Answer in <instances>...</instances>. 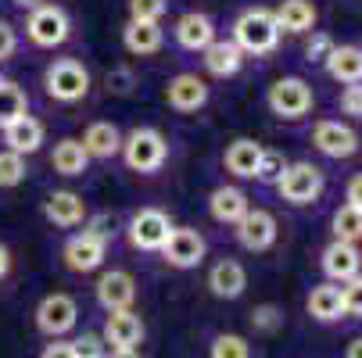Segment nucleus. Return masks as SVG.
<instances>
[{
    "mask_svg": "<svg viewBox=\"0 0 362 358\" xmlns=\"http://www.w3.org/2000/svg\"><path fill=\"white\" fill-rule=\"evenodd\" d=\"M276 40H280V29H276L273 11H266V8L244 11L233 25V43L240 47V54L244 50L247 54H269V50L276 47Z\"/></svg>",
    "mask_w": 362,
    "mask_h": 358,
    "instance_id": "f257e3e1",
    "label": "nucleus"
},
{
    "mask_svg": "<svg viewBox=\"0 0 362 358\" xmlns=\"http://www.w3.org/2000/svg\"><path fill=\"white\" fill-rule=\"evenodd\" d=\"M122 155H126V165L136 169V172H154L162 169L165 155H169V143L158 129H133L126 140H122Z\"/></svg>",
    "mask_w": 362,
    "mask_h": 358,
    "instance_id": "f03ea898",
    "label": "nucleus"
},
{
    "mask_svg": "<svg viewBox=\"0 0 362 358\" xmlns=\"http://www.w3.org/2000/svg\"><path fill=\"white\" fill-rule=\"evenodd\" d=\"M90 90V72L72 61V58H62L47 68V93L54 97V100H65V105H72V100L86 97Z\"/></svg>",
    "mask_w": 362,
    "mask_h": 358,
    "instance_id": "7ed1b4c3",
    "label": "nucleus"
},
{
    "mask_svg": "<svg viewBox=\"0 0 362 358\" xmlns=\"http://www.w3.org/2000/svg\"><path fill=\"white\" fill-rule=\"evenodd\" d=\"M276 186H280V197L291 201V204H313L323 193V172L316 165H308V162H298V165L284 169Z\"/></svg>",
    "mask_w": 362,
    "mask_h": 358,
    "instance_id": "20e7f679",
    "label": "nucleus"
},
{
    "mask_svg": "<svg viewBox=\"0 0 362 358\" xmlns=\"http://www.w3.org/2000/svg\"><path fill=\"white\" fill-rule=\"evenodd\" d=\"M269 108L280 119H301L308 108H313V86L298 76H284L269 86Z\"/></svg>",
    "mask_w": 362,
    "mask_h": 358,
    "instance_id": "39448f33",
    "label": "nucleus"
},
{
    "mask_svg": "<svg viewBox=\"0 0 362 358\" xmlns=\"http://www.w3.org/2000/svg\"><path fill=\"white\" fill-rule=\"evenodd\" d=\"M76 316H79V309L69 294H47L36 309V330L47 337H62L76 326Z\"/></svg>",
    "mask_w": 362,
    "mask_h": 358,
    "instance_id": "423d86ee",
    "label": "nucleus"
},
{
    "mask_svg": "<svg viewBox=\"0 0 362 358\" xmlns=\"http://www.w3.org/2000/svg\"><path fill=\"white\" fill-rule=\"evenodd\" d=\"M173 226H169V215L158 212V208H140L129 222V240L133 247L140 251H162V244L169 240Z\"/></svg>",
    "mask_w": 362,
    "mask_h": 358,
    "instance_id": "0eeeda50",
    "label": "nucleus"
},
{
    "mask_svg": "<svg viewBox=\"0 0 362 358\" xmlns=\"http://www.w3.org/2000/svg\"><path fill=\"white\" fill-rule=\"evenodd\" d=\"M29 40L33 43H40V47H58V43H65V36H69V15L62 11V8H54V4H40L33 15H29Z\"/></svg>",
    "mask_w": 362,
    "mask_h": 358,
    "instance_id": "6e6552de",
    "label": "nucleus"
},
{
    "mask_svg": "<svg viewBox=\"0 0 362 358\" xmlns=\"http://www.w3.org/2000/svg\"><path fill=\"white\" fill-rule=\"evenodd\" d=\"M162 254L173 269H194L204 258V237L197 229H173L162 244Z\"/></svg>",
    "mask_w": 362,
    "mask_h": 358,
    "instance_id": "1a4fd4ad",
    "label": "nucleus"
},
{
    "mask_svg": "<svg viewBox=\"0 0 362 358\" xmlns=\"http://www.w3.org/2000/svg\"><path fill=\"white\" fill-rule=\"evenodd\" d=\"M237 240L247 251H266L276 240V219L266 208H247V215L237 222Z\"/></svg>",
    "mask_w": 362,
    "mask_h": 358,
    "instance_id": "9d476101",
    "label": "nucleus"
},
{
    "mask_svg": "<svg viewBox=\"0 0 362 358\" xmlns=\"http://www.w3.org/2000/svg\"><path fill=\"white\" fill-rule=\"evenodd\" d=\"M313 143L323 150L327 158H351L358 150V136L344 122H320L316 133H313Z\"/></svg>",
    "mask_w": 362,
    "mask_h": 358,
    "instance_id": "9b49d317",
    "label": "nucleus"
},
{
    "mask_svg": "<svg viewBox=\"0 0 362 358\" xmlns=\"http://www.w3.org/2000/svg\"><path fill=\"white\" fill-rule=\"evenodd\" d=\"M133 297H136V283H133L129 273L112 269V273L100 276V283H97V301L105 304L108 312H126L129 304H133Z\"/></svg>",
    "mask_w": 362,
    "mask_h": 358,
    "instance_id": "f8f14e48",
    "label": "nucleus"
},
{
    "mask_svg": "<svg viewBox=\"0 0 362 358\" xmlns=\"http://www.w3.org/2000/svg\"><path fill=\"white\" fill-rule=\"evenodd\" d=\"M358 269H362V254H358V247H355V244L334 240V244L323 251V273H327L330 280L348 283V280H355V276H358Z\"/></svg>",
    "mask_w": 362,
    "mask_h": 358,
    "instance_id": "ddd939ff",
    "label": "nucleus"
},
{
    "mask_svg": "<svg viewBox=\"0 0 362 358\" xmlns=\"http://www.w3.org/2000/svg\"><path fill=\"white\" fill-rule=\"evenodd\" d=\"M43 215L54 222V226L69 229V226H79V222L86 219V204H83V197L72 193V190H54V193L47 197V204H43Z\"/></svg>",
    "mask_w": 362,
    "mask_h": 358,
    "instance_id": "4468645a",
    "label": "nucleus"
},
{
    "mask_svg": "<svg viewBox=\"0 0 362 358\" xmlns=\"http://www.w3.org/2000/svg\"><path fill=\"white\" fill-rule=\"evenodd\" d=\"M165 100H169V108H176V112H197L204 100H209V86H204L197 76H176V79H169V86H165Z\"/></svg>",
    "mask_w": 362,
    "mask_h": 358,
    "instance_id": "2eb2a0df",
    "label": "nucleus"
},
{
    "mask_svg": "<svg viewBox=\"0 0 362 358\" xmlns=\"http://www.w3.org/2000/svg\"><path fill=\"white\" fill-rule=\"evenodd\" d=\"M65 262L76 269V273H90L105 262V240L93 237V233H79L65 244Z\"/></svg>",
    "mask_w": 362,
    "mask_h": 358,
    "instance_id": "dca6fc26",
    "label": "nucleus"
},
{
    "mask_svg": "<svg viewBox=\"0 0 362 358\" xmlns=\"http://www.w3.org/2000/svg\"><path fill=\"white\" fill-rule=\"evenodd\" d=\"M100 337H105V344H112V351L136 347L140 337H144V323H140V316H133L129 309H126V312H112Z\"/></svg>",
    "mask_w": 362,
    "mask_h": 358,
    "instance_id": "f3484780",
    "label": "nucleus"
},
{
    "mask_svg": "<svg viewBox=\"0 0 362 358\" xmlns=\"http://www.w3.org/2000/svg\"><path fill=\"white\" fill-rule=\"evenodd\" d=\"M201 54H204V68H209L212 76H219V79L237 76L240 65H244V54H240V47L233 40H216V43L204 47Z\"/></svg>",
    "mask_w": 362,
    "mask_h": 358,
    "instance_id": "a211bd4d",
    "label": "nucleus"
},
{
    "mask_svg": "<svg viewBox=\"0 0 362 358\" xmlns=\"http://www.w3.org/2000/svg\"><path fill=\"white\" fill-rule=\"evenodd\" d=\"M176 40H180V47H187V50H204L209 43H216V25H212L209 15L190 11V15H183V18L176 22Z\"/></svg>",
    "mask_w": 362,
    "mask_h": 358,
    "instance_id": "6ab92c4d",
    "label": "nucleus"
},
{
    "mask_svg": "<svg viewBox=\"0 0 362 358\" xmlns=\"http://www.w3.org/2000/svg\"><path fill=\"white\" fill-rule=\"evenodd\" d=\"M327 72H330L337 83L358 86V83H362V47H330Z\"/></svg>",
    "mask_w": 362,
    "mask_h": 358,
    "instance_id": "aec40b11",
    "label": "nucleus"
},
{
    "mask_svg": "<svg viewBox=\"0 0 362 358\" xmlns=\"http://www.w3.org/2000/svg\"><path fill=\"white\" fill-rule=\"evenodd\" d=\"M209 212H212V219L216 222H240L244 215H247V197H244V190H237V186H219L216 193H212V201H209Z\"/></svg>",
    "mask_w": 362,
    "mask_h": 358,
    "instance_id": "412c9836",
    "label": "nucleus"
},
{
    "mask_svg": "<svg viewBox=\"0 0 362 358\" xmlns=\"http://www.w3.org/2000/svg\"><path fill=\"white\" fill-rule=\"evenodd\" d=\"M83 150H86V158H112L122 150V136L112 122H93L83 136Z\"/></svg>",
    "mask_w": 362,
    "mask_h": 358,
    "instance_id": "4be33fe9",
    "label": "nucleus"
},
{
    "mask_svg": "<svg viewBox=\"0 0 362 358\" xmlns=\"http://www.w3.org/2000/svg\"><path fill=\"white\" fill-rule=\"evenodd\" d=\"M273 18H276V29L308 32L316 25V8H313V0H284V4L273 11Z\"/></svg>",
    "mask_w": 362,
    "mask_h": 358,
    "instance_id": "5701e85b",
    "label": "nucleus"
},
{
    "mask_svg": "<svg viewBox=\"0 0 362 358\" xmlns=\"http://www.w3.org/2000/svg\"><path fill=\"white\" fill-rule=\"evenodd\" d=\"M4 143H8V150H15V155H33V150L43 143V126L36 119L22 115L4 129Z\"/></svg>",
    "mask_w": 362,
    "mask_h": 358,
    "instance_id": "b1692460",
    "label": "nucleus"
},
{
    "mask_svg": "<svg viewBox=\"0 0 362 358\" xmlns=\"http://www.w3.org/2000/svg\"><path fill=\"white\" fill-rule=\"evenodd\" d=\"M209 287H212V294H216V297L233 301V297H240V294H244L247 276H244V269H240L237 262H219V265H212V273H209Z\"/></svg>",
    "mask_w": 362,
    "mask_h": 358,
    "instance_id": "393cba45",
    "label": "nucleus"
},
{
    "mask_svg": "<svg viewBox=\"0 0 362 358\" xmlns=\"http://www.w3.org/2000/svg\"><path fill=\"white\" fill-rule=\"evenodd\" d=\"M258 158H262V147H258L255 140H233L226 147V169L240 179H255Z\"/></svg>",
    "mask_w": 362,
    "mask_h": 358,
    "instance_id": "a878e982",
    "label": "nucleus"
},
{
    "mask_svg": "<svg viewBox=\"0 0 362 358\" xmlns=\"http://www.w3.org/2000/svg\"><path fill=\"white\" fill-rule=\"evenodd\" d=\"M308 316L320 319V323H334L344 316V304H341V287H316L313 294H308Z\"/></svg>",
    "mask_w": 362,
    "mask_h": 358,
    "instance_id": "bb28decb",
    "label": "nucleus"
},
{
    "mask_svg": "<svg viewBox=\"0 0 362 358\" xmlns=\"http://www.w3.org/2000/svg\"><path fill=\"white\" fill-rule=\"evenodd\" d=\"M122 40H126V50H133V54H154L162 47V25L158 22H129Z\"/></svg>",
    "mask_w": 362,
    "mask_h": 358,
    "instance_id": "cd10ccee",
    "label": "nucleus"
},
{
    "mask_svg": "<svg viewBox=\"0 0 362 358\" xmlns=\"http://www.w3.org/2000/svg\"><path fill=\"white\" fill-rule=\"evenodd\" d=\"M86 150H83V143L79 140H62L58 147H54V158H50V165H54V172H62V176H83L86 172Z\"/></svg>",
    "mask_w": 362,
    "mask_h": 358,
    "instance_id": "c85d7f7f",
    "label": "nucleus"
},
{
    "mask_svg": "<svg viewBox=\"0 0 362 358\" xmlns=\"http://www.w3.org/2000/svg\"><path fill=\"white\" fill-rule=\"evenodd\" d=\"M25 105H29V100H25L22 86L11 83V79H0V129H8L15 119H22Z\"/></svg>",
    "mask_w": 362,
    "mask_h": 358,
    "instance_id": "c756f323",
    "label": "nucleus"
},
{
    "mask_svg": "<svg viewBox=\"0 0 362 358\" xmlns=\"http://www.w3.org/2000/svg\"><path fill=\"white\" fill-rule=\"evenodd\" d=\"M334 237L344 240V244H355L362 240V212L351 208V204H344V208L334 212Z\"/></svg>",
    "mask_w": 362,
    "mask_h": 358,
    "instance_id": "7c9ffc66",
    "label": "nucleus"
},
{
    "mask_svg": "<svg viewBox=\"0 0 362 358\" xmlns=\"http://www.w3.org/2000/svg\"><path fill=\"white\" fill-rule=\"evenodd\" d=\"M212 358H251V344L237 333H219L212 340Z\"/></svg>",
    "mask_w": 362,
    "mask_h": 358,
    "instance_id": "2f4dec72",
    "label": "nucleus"
},
{
    "mask_svg": "<svg viewBox=\"0 0 362 358\" xmlns=\"http://www.w3.org/2000/svg\"><path fill=\"white\" fill-rule=\"evenodd\" d=\"M25 179V158L15 150H0V186H18Z\"/></svg>",
    "mask_w": 362,
    "mask_h": 358,
    "instance_id": "473e14b6",
    "label": "nucleus"
},
{
    "mask_svg": "<svg viewBox=\"0 0 362 358\" xmlns=\"http://www.w3.org/2000/svg\"><path fill=\"white\" fill-rule=\"evenodd\" d=\"M287 162L280 150H262V158H258V169H255V179H262V183H276L284 176Z\"/></svg>",
    "mask_w": 362,
    "mask_h": 358,
    "instance_id": "72a5a7b5",
    "label": "nucleus"
},
{
    "mask_svg": "<svg viewBox=\"0 0 362 358\" xmlns=\"http://www.w3.org/2000/svg\"><path fill=\"white\" fill-rule=\"evenodd\" d=\"M165 0H129V22H158L165 15Z\"/></svg>",
    "mask_w": 362,
    "mask_h": 358,
    "instance_id": "f704fd0d",
    "label": "nucleus"
},
{
    "mask_svg": "<svg viewBox=\"0 0 362 358\" xmlns=\"http://www.w3.org/2000/svg\"><path fill=\"white\" fill-rule=\"evenodd\" d=\"M105 337L100 333H83L79 340H72V351H76V358H105Z\"/></svg>",
    "mask_w": 362,
    "mask_h": 358,
    "instance_id": "c9c22d12",
    "label": "nucleus"
},
{
    "mask_svg": "<svg viewBox=\"0 0 362 358\" xmlns=\"http://www.w3.org/2000/svg\"><path fill=\"white\" fill-rule=\"evenodd\" d=\"M341 304L348 316H362V276L348 280V287L341 290Z\"/></svg>",
    "mask_w": 362,
    "mask_h": 358,
    "instance_id": "e433bc0d",
    "label": "nucleus"
},
{
    "mask_svg": "<svg viewBox=\"0 0 362 358\" xmlns=\"http://www.w3.org/2000/svg\"><path fill=\"white\" fill-rule=\"evenodd\" d=\"M251 326L255 330H262V333H273L280 326V312L273 309V304H262V309H255L251 312Z\"/></svg>",
    "mask_w": 362,
    "mask_h": 358,
    "instance_id": "4c0bfd02",
    "label": "nucleus"
},
{
    "mask_svg": "<svg viewBox=\"0 0 362 358\" xmlns=\"http://www.w3.org/2000/svg\"><path fill=\"white\" fill-rule=\"evenodd\" d=\"M15 47H18V40H15V29H11V22H4V18H0V61H8V58L15 54Z\"/></svg>",
    "mask_w": 362,
    "mask_h": 358,
    "instance_id": "58836bf2",
    "label": "nucleus"
},
{
    "mask_svg": "<svg viewBox=\"0 0 362 358\" xmlns=\"http://www.w3.org/2000/svg\"><path fill=\"white\" fill-rule=\"evenodd\" d=\"M341 108H344L348 115H362V86H348V90H344Z\"/></svg>",
    "mask_w": 362,
    "mask_h": 358,
    "instance_id": "ea45409f",
    "label": "nucleus"
},
{
    "mask_svg": "<svg viewBox=\"0 0 362 358\" xmlns=\"http://www.w3.org/2000/svg\"><path fill=\"white\" fill-rule=\"evenodd\" d=\"M327 54H330V36H313V43H308V58L313 61H327Z\"/></svg>",
    "mask_w": 362,
    "mask_h": 358,
    "instance_id": "a19ab883",
    "label": "nucleus"
},
{
    "mask_svg": "<svg viewBox=\"0 0 362 358\" xmlns=\"http://www.w3.org/2000/svg\"><path fill=\"white\" fill-rule=\"evenodd\" d=\"M40 358H76V351H72V340H54V344H47Z\"/></svg>",
    "mask_w": 362,
    "mask_h": 358,
    "instance_id": "79ce46f5",
    "label": "nucleus"
},
{
    "mask_svg": "<svg viewBox=\"0 0 362 358\" xmlns=\"http://www.w3.org/2000/svg\"><path fill=\"white\" fill-rule=\"evenodd\" d=\"M129 83H133V76H129L126 68H119V72H108V86H112L115 93H126V90H129Z\"/></svg>",
    "mask_w": 362,
    "mask_h": 358,
    "instance_id": "37998d69",
    "label": "nucleus"
},
{
    "mask_svg": "<svg viewBox=\"0 0 362 358\" xmlns=\"http://www.w3.org/2000/svg\"><path fill=\"white\" fill-rule=\"evenodd\" d=\"M108 226H112V219H108V215H97V219H93V226H90L86 233H93V237H100V240L108 244V237H112V229H108Z\"/></svg>",
    "mask_w": 362,
    "mask_h": 358,
    "instance_id": "c03bdc74",
    "label": "nucleus"
},
{
    "mask_svg": "<svg viewBox=\"0 0 362 358\" xmlns=\"http://www.w3.org/2000/svg\"><path fill=\"white\" fill-rule=\"evenodd\" d=\"M348 204L362 212V176H355V179L348 183Z\"/></svg>",
    "mask_w": 362,
    "mask_h": 358,
    "instance_id": "a18cd8bd",
    "label": "nucleus"
},
{
    "mask_svg": "<svg viewBox=\"0 0 362 358\" xmlns=\"http://www.w3.org/2000/svg\"><path fill=\"white\" fill-rule=\"evenodd\" d=\"M8 269H11V254H8V247H4V244H0V276H4Z\"/></svg>",
    "mask_w": 362,
    "mask_h": 358,
    "instance_id": "49530a36",
    "label": "nucleus"
},
{
    "mask_svg": "<svg viewBox=\"0 0 362 358\" xmlns=\"http://www.w3.org/2000/svg\"><path fill=\"white\" fill-rule=\"evenodd\" d=\"M344 358H362V337H355L351 344H348V354Z\"/></svg>",
    "mask_w": 362,
    "mask_h": 358,
    "instance_id": "de8ad7c7",
    "label": "nucleus"
},
{
    "mask_svg": "<svg viewBox=\"0 0 362 358\" xmlns=\"http://www.w3.org/2000/svg\"><path fill=\"white\" fill-rule=\"evenodd\" d=\"M108 358H140V354H136V347H122V351H112Z\"/></svg>",
    "mask_w": 362,
    "mask_h": 358,
    "instance_id": "09e8293b",
    "label": "nucleus"
},
{
    "mask_svg": "<svg viewBox=\"0 0 362 358\" xmlns=\"http://www.w3.org/2000/svg\"><path fill=\"white\" fill-rule=\"evenodd\" d=\"M15 4H22V8H33V4H40V0H15Z\"/></svg>",
    "mask_w": 362,
    "mask_h": 358,
    "instance_id": "8fccbe9b",
    "label": "nucleus"
}]
</instances>
